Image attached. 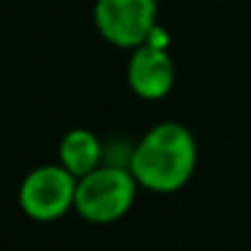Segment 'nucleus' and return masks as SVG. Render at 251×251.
<instances>
[{
  "label": "nucleus",
  "instance_id": "423d86ee",
  "mask_svg": "<svg viewBox=\"0 0 251 251\" xmlns=\"http://www.w3.org/2000/svg\"><path fill=\"white\" fill-rule=\"evenodd\" d=\"M100 161H102V144H100L98 134H93L90 129H83V127L64 134V139L59 144V164L71 176H76L81 180L95 168L102 166Z\"/></svg>",
  "mask_w": 251,
  "mask_h": 251
},
{
  "label": "nucleus",
  "instance_id": "f03ea898",
  "mask_svg": "<svg viewBox=\"0 0 251 251\" xmlns=\"http://www.w3.org/2000/svg\"><path fill=\"white\" fill-rule=\"evenodd\" d=\"M137 178L129 168L100 166L78 180L74 210L90 225H110L122 220L137 198Z\"/></svg>",
  "mask_w": 251,
  "mask_h": 251
},
{
  "label": "nucleus",
  "instance_id": "20e7f679",
  "mask_svg": "<svg viewBox=\"0 0 251 251\" xmlns=\"http://www.w3.org/2000/svg\"><path fill=\"white\" fill-rule=\"evenodd\" d=\"M78 178L61 164H47L29 171L20 185L17 200L22 212L34 222H54L76 205Z\"/></svg>",
  "mask_w": 251,
  "mask_h": 251
},
{
  "label": "nucleus",
  "instance_id": "f257e3e1",
  "mask_svg": "<svg viewBox=\"0 0 251 251\" xmlns=\"http://www.w3.org/2000/svg\"><path fill=\"white\" fill-rule=\"evenodd\" d=\"M198 164V147L180 122H159L132 149L129 171L137 183L151 193L180 190Z\"/></svg>",
  "mask_w": 251,
  "mask_h": 251
},
{
  "label": "nucleus",
  "instance_id": "39448f33",
  "mask_svg": "<svg viewBox=\"0 0 251 251\" xmlns=\"http://www.w3.org/2000/svg\"><path fill=\"white\" fill-rule=\"evenodd\" d=\"M127 81L142 100H161L176 83V64L161 44L147 42L132 51L127 64Z\"/></svg>",
  "mask_w": 251,
  "mask_h": 251
},
{
  "label": "nucleus",
  "instance_id": "7ed1b4c3",
  "mask_svg": "<svg viewBox=\"0 0 251 251\" xmlns=\"http://www.w3.org/2000/svg\"><path fill=\"white\" fill-rule=\"evenodd\" d=\"M156 0H95L93 22L105 42L117 49H139L156 32Z\"/></svg>",
  "mask_w": 251,
  "mask_h": 251
}]
</instances>
